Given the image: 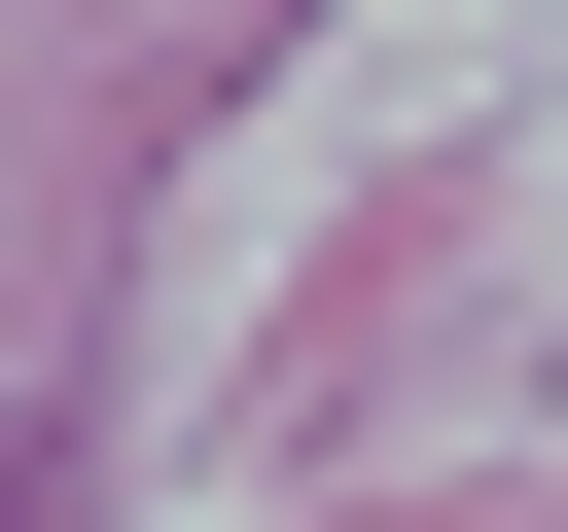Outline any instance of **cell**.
Here are the masks:
<instances>
[]
</instances>
